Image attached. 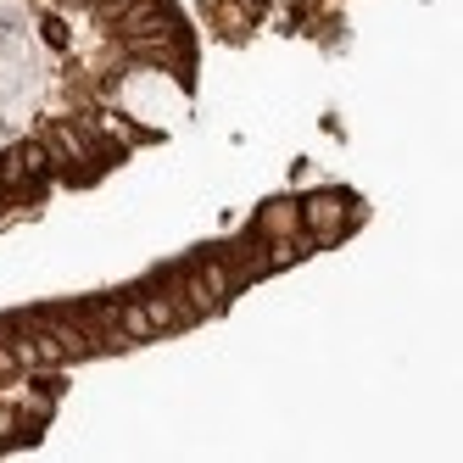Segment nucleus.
<instances>
[{
    "label": "nucleus",
    "instance_id": "1",
    "mask_svg": "<svg viewBox=\"0 0 463 463\" xmlns=\"http://www.w3.org/2000/svg\"><path fill=\"white\" fill-rule=\"evenodd\" d=\"M296 213H302V229L318 246L346 235V223H352V202H346L341 190H318V195H307V202H296Z\"/></svg>",
    "mask_w": 463,
    "mask_h": 463
},
{
    "label": "nucleus",
    "instance_id": "2",
    "mask_svg": "<svg viewBox=\"0 0 463 463\" xmlns=\"http://www.w3.org/2000/svg\"><path fill=\"white\" fill-rule=\"evenodd\" d=\"M257 223H262V235H269V241H285V235L302 229V213H296V202H269Z\"/></svg>",
    "mask_w": 463,
    "mask_h": 463
}]
</instances>
